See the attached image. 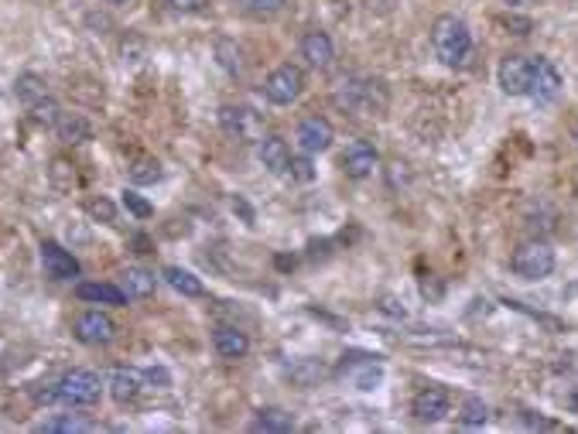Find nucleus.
Masks as SVG:
<instances>
[{"mask_svg":"<svg viewBox=\"0 0 578 434\" xmlns=\"http://www.w3.org/2000/svg\"><path fill=\"white\" fill-rule=\"evenodd\" d=\"M216 56H219V66H223L229 76H243V52H240V45H233V42H216Z\"/></svg>","mask_w":578,"mask_h":434,"instance_id":"26","label":"nucleus"},{"mask_svg":"<svg viewBox=\"0 0 578 434\" xmlns=\"http://www.w3.org/2000/svg\"><path fill=\"white\" fill-rule=\"evenodd\" d=\"M301 58L309 62L311 69L325 72L332 62H336V48H332V38L325 31H305L301 38Z\"/></svg>","mask_w":578,"mask_h":434,"instance_id":"14","label":"nucleus"},{"mask_svg":"<svg viewBox=\"0 0 578 434\" xmlns=\"http://www.w3.org/2000/svg\"><path fill=\"white\" fill-rule=\"evenodd\" d=\"M56 393L58 400L69 407H93L99 400V393H103V379L93 369H69L56 383Z\"/></svg>","mask_w":578,"mask_h":434,"instance_id":"4","label":"nucleus"},{"mask_svg":"<svg viewBox=\"0 0 578 434\" xmlns=\"http://www.w3.org/2000/svg\"><path fill=\"white\" fill-rule=\"evenodd\" d=\"M288 373H291V379H295V383H301V387H311V383H319V379L325 377L322 366L311 363V359H301V363H295L291 369H288Z\"/></svg>","mask_w":578,"mask_h":434,"instance_id":"27","label":"nucleus"},{"mask_svg":"<svg viewBox=\"0 0 578 434\" xmlns=\"http://www.w3.org/2000/svg\"><path fill=\"white\" fill-rule=\"evenodd\" d=\"M531 76H534V58L527 56H507L496 69L500 89L507 96H527L531 93Z\"/></svg>","mask_w":578,"mask_h":434,"instance_id":"7","label":"nucleus"},{"mask_svg":"<svg viewBox=\"0 0 578 434\" xmlns=\"http://www.w3.org/2000/svg\"><path fill=\"white\" fill-rule=\"evenodd\" d=\"M31 116H35V124H42V126H56L58 120H62V110H58V103L56 99H38L35 106H31Z\"/></svg>","mask_w":578,"mask_h":434,"instance_id":"28","label":"nucleus"},{"mask_svg":"<svg viewBox=\"0 0 578 434\" xmlns=\"http://www.w3.org/2000/svg\"><path fill=\"white\" fill-rule=\"evenodd\" d=\"M247 11H257V15H274V11H281L288 0H240Z\"/></svg>","mask_w":578,"mask_h":434,"instance_id":"34","label":"nucleus"},{"mask_svg":"<svg viewBox=\"0 0 578 434\" xmlns=\"http://www.w3.org/2000/svg\"><path fill=\"white\" fill-rule=\"evenodd\" d=\"M219 126H223L233 140H243V144H254V140L264 137V120H260V113H254L250 106L226 103L223 110H219Z\"/></svg>","mask_w":578,"mask_h":434,"instance_id":"6","label":"nucleus"},{"mask_svg":"<svg viewBox=\"0 0 578 434\" xmlns=\"http://www.w3.org/2000/svg\"><path fill=\"white\" fill-rule=\"evenodd\" d=\"M507 7H523V4H531V0H503Z\"/></svg>","mask_w":578,"mask_h":434,"instance_id":"37","label":"nucleus"},{"mask_svg":"<svg viewBox=\"0 0 578 434\" xmlns=\"http://www.w3.org/2000/svg\"><path fill=\"white\" fill-rule=\"evenodd\" d=\"M575 147H578V130H575Z\"/></svg>","mask_w":578,"mask_h":434,"instance_id":"38","label":"nucleus"},{"mask_svg":"<svg viewBox=\"0 0 578 434\" xmlns=\"http://www.w3.org/2000/svg\"><path fill=\"white\" fill-rule=\"evenodd\" d=\"M490 420V407L482 404L480 397H469L466 404H462V410H459V424L462 428H482Z\"/></svg>","mask_w":578,"mask_h":434,"instance_id":"25","label":"nucleus"},{"mask_svg":"<svg viewBox=\"0 0 578 434\" xmlns=\"http://www.w3.org/2000/svg\"><path fill=\"white\" fill-rule=\"evenodd\" d=\"M254 431H268V434H288L295 431V418L281 410V407H268V410H260L254 420Z\"/></svg>","mask_w":578,"mask_h":434,"instance_id":"20","label":"nucleus"},{"mask_svg":"<svg viewBox=\"0 0 578 434\" xmlns=\"http://www.w3.org/2000/svg\"><path fill=\"white\" fill-rule=\"evenodd\" d=\"M212 349H216L219 359H243L250 352V338H247V332L233 328V325H219L212 332Z\"/></svg>","mask_w":578,"mask_h":434,"instance_id":"15","label":"nucleus"},{"mask_svg":"<svg viewBox=\"0 0 578 434\" xmlns=\"http://www.w3.org/2000/svg\"><path fill=\"white\" fill-rule=\"evenodd\" d=\"M451 407V397L449 390H441V387H424V390L414 393V400H411V414L424 424H435L449 414Z\"/></svg>","mask_w":578,"mask_h":434,"instance_id":"11","label":"nucleus"},{"mask_svg":"<svg viewBox=\"0 0 578 434\" xmlns=\"http://www.w3.org/2000/svg\"><path fill=\"white\" fill-rule=\"evenodd\" d=\"M301 93H305V72L298 69V66H291V62L278 66V69L264 79V96H268V103H274V106H291Z\"/></svg>","mask_w":578,"mask_h":434,"instance_id":"5","label":"nucleus"},{"mask_svg":"<svg viewBox=\"0 0 578 434\" xmlns=\"http://www.w3.org/2000/svg\"><path fill=\"white\" fill-rule=\"evenodd\" d=\"M332 137H336V130L332 124L325 120V116H305L301 124H298V147L305 151V155H322L332 147Z\"/></svg>","mask_w":578,"mask_h":434,"instance_id":"10","label":"nucleus"},{"mask_svg":"<svg viewBox=\"0 0 578 434\" xmlns=\"http://www.w3.org/2000/svg\"><path fill=\"white\" fill-rule=\"evenodd\" d=\"M86 212H89L93 219H103V223H113V219H117V209H113L110 198H89V202H86Z\"/></svg>","mask_w":578,"mask_h":434,"instance_id":"30","label":"nucleus"},{"mask_svg":"<svg viewBox=\"0 0 578 434\" xmlns=\"http://www.w3.org/2000/svg\"><path fill=\"white\" fill-rule=\"evenodd\" d=\"M332 103L342 113L363 116V113H377L387 106V89H383V83H373V79H342L332 93Z\"/></svg>","mask_w":578,"mask_h":434,"instance_id":"2","label":"nucleus"},{"mask_svg":"<svg viewBox=\"0 0 578 434\" xmlns=\"http://www.w3.org/2000/svg\"><path fill=\"white\" fill-rule=\"evenodd\" d=\"M130 178H134V182H157V178H161V165H157V161H137V165L130 168Z\"/></svg>","mask_w":578,"mask_h":434,"instance_id":"31","label":"nucleus"},{"mask_svg":"<svg viewBox=\"0 0 578 434\" xmlns=\"http://www.w3.org/2000/svg\"><path fill=\"white\" fill-rule=\"evenodd\" d=\"M291 175L301 178V182H311V165L305 157H291Z\"/></svg>","mask_w":578,"mask_h":434,"instance_id":"36","label":"nucleus"},{"mask_svg":"<svg viewBox=\"0 0 578 434\" xmlns=\"http://www.w3.org/2000/svg\"><path fill=\"white\" fill-rule=\"evenodd\" d=\"M45 434H79V431H96L93 420L79 418V414H62V418H52L42 424Z\"/></svg>","mask_w":578,"mask_h":434,"instance_id":"22","label":"nucleus"},{"mask_svg":"<svg viewBox=\"0 0 578 434\" xmlns=\"http://www.w3.org/2000/svg\"><path fill=\"white\" fill-rule=\"evenodd\" d=\"M113 4H124V0H113Z\"/></svg>","mask_w":578,"mask_h":434,"instance_id":"39","label":"nucleus"},{"mask_svg":"<svg viewBox=\"0 0 578 434\" xmlns=\"http://www.w3.org/2000/svg\"><path fill=\"white\" fill-rule=\"evenodd\" d=\"M137 393H141V373H137V369H127V366L113 369L110 373V397L117 400V404H130V400H137Z\"/></svg>","mask_w":578,"mask_h":434,"instance_id":"18","label":"nucleus"},{"mask_svg":"<svg viewBox=\"0 0 578 434\" xmlns=\"http://www.w3.org/2000/svg\"><path fill=\"white\" fill-rule=\"evenodd\" d=\"M257 157L270 175H288L291 171V151L281 137H260L257 140Z\"/></svg>","mask_w":578,"mask_h":434,"instance_id":"16","label":"nucleus"},{"mask_svg":"<svg viewBox=\"0 0 578 434\" xmlns=\"http://www.w3.org/2000/svg\"><path fill=\"white\" fill-rule=\"evenodd\" d=\"M42 267L52 280L79 278V260H76L62 243H56V239H45L42 243Z\"/></svg>","mask_w":578,"mask_h":434,"instance_id":"12","label":"nucleus"},{"mask_svg":"<svg viewBox=\"0 0 578 434\" xmlns=\"http://www.w3.org/2000/svg\"><path fill=\"white\" fill-rule=\"evenodd\" d=\"M431 48L435 58L449 69H462L472 56V35H469L466 21L455 15H441L431 25Z\"/></svg>","mask_w":578,"mask_h":434,"instance_id":"1","label":"nucleus"},{"mask_svg":"<svg viewBox=\"0 0 578 434\" xmlns=\"http://www.w3.org/2000/svg\"><path fill=\"white\" fill-rule=\"evenodd\" d=\"M76 298L96 301V305H127L130 301V298L124 295V288H117V284H79V288H76Z\"/></svg>","mask_w":578,"mask_h":434,"instance_id":"19","label":"nucleus"},{"mask_svg":"<svg viewBox=\"0 0 578 434\" xmlns=\"http://www.w3.org/2000/svg\"><path fill=\"white\" fill-rule=\"evenodd\" d=\"M510 270L523 280H544L554 270V250L544 239H527L510 257Z\"/></svg>","mask_w":578,"mask_h":434,"instance_id":"3","label":"nucleus"},{"mask_svg":"<svg viewBox=\"0 0 578 434\" xmlns=\"http://www.w3.org/2000/svg\"><path fill=\"white\" fill-rule=\"evenodd\" d=\"M558 93H562V76H558V69L551 66V58L534 56V76H531V93H527V96L534 99V103H541V106H548V103L558 99Z\"/></svg>","mask_w":578,"mask_h":434,"instance_id":"9","label":"nucleus"},{"mask_svg":"<svg viewBox=\"0 0 578 434\" xmlns=\"http://www.w3.org/2000/svg\"><path fill=\"white\" fill-rule=\"evenodd\" d=\"M56 130L66 144H83V140L93 137V126L86 124L83 116H62V120L56 124Z\"/></svg>","mask_w":578,"mask_h":434,"instance_id":"23","label":"nucleus"},{"mask_svg":"<svg viewBox=\"0 0 578 434\" xmlns=\"http://www.w3.org/2000/svg\"><path fill=\"white\" fill-rule=\"evenodd\" d=\"M17 99H25V103H28V106H35V103H38V99H45L48 96V86H45V79L42 76H21V79H17Z\"/></svg>","mask_w":578,"mask_h":434,"instance_id":"24","label":"nucleus"},{"mask_svg":"<svg viewBox=\"0 0 578 434\" xmlns=\"http://www.w3.org/2000/svg\"><path fill=\"white\" fill-rule=\"evenodd\" d=\"M124 206H127V209L134 212L137 219H151V216H155V209H151V202H144V198L137 196V192H124Z\"/></svg>","mask_w":578,"mask_h":434,"instance_id":"32","label":"nucleus"},{"mask_svg":"<svg viewBox=\"0 0 578 434\" xmlns=\"http://www.w3.org/2000/svg\"><path fill=\"white\" fill-rule=\"evenodd\" d=\"M155 284L157 278L151 270H144V267H127L124 274H120V288H124V295L130 301H144V298L155 295Z\"/></svg>","mask_w":578,"mask_h":434,"instance_id":"17","label":"nucleus"},{"mask_svg":"<svg viewBox=\"0 0 578 434\" xmlns=\"http://www.w3.org/2000/svg\"><path fill=\"white\" fill-rule=\"evenodd\" d=\"M52 185H56L58 192H72V185H76V171H72L69 161H62V157H58L56 165H52Z\"/></svg>","mask_w":578,"mask_h":434,"instance_id":"29","label":"nucleus"},{"mask_svg":"<svg viewBox=\"0 0 578 434\" xmlns=\"http://www.w3.org/2000/svg\"><path fill=\"white\" fill-rule=\"evenodd\" d=\"M168 11H178V15H196L202 7H209V0H161Z\"/></svg>","mask_w":578,"mask_h":434,"instance_id":"33","label":"nucleus"},{"mask_svg":"<svg viewBox=\"0 0 578 434\" xmlns=\"http://www.w3.org/2000/svg\"><path fill=\"white\" fill-rule=\"evenodd\" d=\"M356 387H360V390H377V383H380L383 379V373L380 369H373V366H367V369H363V373H356Z\"/></svg>","mask_w":578,"mask_h":434,"instance_id":"35","label":"nucleus"},{"mask_svg":"<svg viewBox=\"0 0 578 434\" xmlns=\"http://www.w3.org/2000/svg\"><path fill=\"white\" fill-rule=\"evenodd\" d=\"M161 278L168 280L171 288L185 298H202L206 295V288H202V280L192 274V270H182V267H165V274Z\"/></svg>","mask_w":578,"mask_h":434,"instance_id":"21","label":"nucleus"},{"mask_svg":"<svg viewBox=\"0 0 578 434\" xmlns=\"http://www.w3.org/2000/svg\"><path fill=\"white\" fill-rule=\"evenodd\" d=\"M72 336L79 338L83 346H106V342L117 338V322L106 311H83L72 322Z\"/></svg>","mask_w":578,"mask_h":434,"instance_id":"8","label":"nucleus"},{"mask_svg":"<svg viewBox=\"0 0 578 434\" xmlns=\"http://www.w3.org/2000/svg\"><path fill=\"white\" fill-rule=\"evenodd\" d=\"M377 165H380V155H377V147L367 144V140H356L353 147L342 155V171H346L350 178H356V182L370 178V175L377 171Z\"/></svg>","mask_w":578,"mask_h":434,"instance_id":"13","label":"nucleus"}]
</instances>
